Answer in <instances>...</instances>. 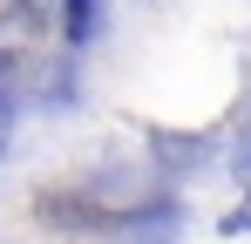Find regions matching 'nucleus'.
Listing matches in <instances>:
<instances>
[{"label": "nucleus", "instance_id": "2", "mask_svg": "<svg viewBox=\"0 0 251 244\" xmlns=\"http://www.w3.org/2000/svg\"><path fill=\"white\" fill-rule=\"evenodd\" d=\"M224 231H231V238H245V231H251V190H245V197H238V210L224 217Z\"/></svg>", "mask_w": 251, "mask_h": 244}, {"label": "nucleus", "instance_id": "3", "mask_svg": "<svg viewBox=\"0 0 251 244\" xmlns=\"http://www.w3.org/2000/svg\"><path fill=\"white\" fill-rule=\"evenodd\" d=\"M0 149H7V102H0Z\"/></svg>", "mask_w": 251, "mask_h": 244}, {"label": "nucleus", "instance_id": "1", "mask_svg": "<svg viewBox=\"0 0 251 244\" xmlns=\"http://www.w3.org/2000/svg\"><path fill=\"white\" fill-rule=\"evenodd\" d=\"M68 34H75V41L95 34V0H68Z\"/></svg>", "mask_w": 251, "mask_h": 244}, {"label": "nucleus", "instance_id": "4", "mask_svg": "<svg viewBox=\"0 0 251 244\" xmlns=\"http://www.w3.org/2000/svg\"><path fill=\"white\" fill-rule=\"evenodd\" d=\"M238 170H251V143H245V149H238Z\"/></svg>", "mask_w": 251, "mask_h": 244}]
</instances>
